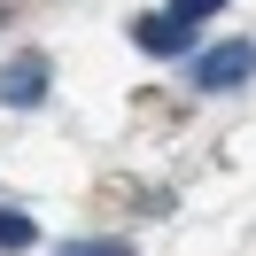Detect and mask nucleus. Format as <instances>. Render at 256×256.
Segmentation results:
<instances>
[{
  "label": "nucleus",
  "instance_id": "20e7f679",
  "mask_svg": "<svg viewBox=\"0 0 256 256\" xmlns=\"http://www.w3.org/2000/svg\"><path fill=\"white\" fill-rule=\"evenodd\" d=\"M8 248H39V225L24 218V210H0V256Z\"/></svg>",
  "mask_w": 256,
  "mask_h": 256
},
{
  "label": "nucleus",
  "instance_id": "39448f33",
  "mask_svg": "<svg viewBox=\"0 0 256 256\" xmlns=\"http://www.w3.org/2000/svg\"><path fill=\"white\" fill-rule=\"evenodd\" d=\"M218 8H225V0H171V16H178V24H210Z\"/></svg>",
  "mask_w": 256,
  "mask_h": 256
},
{
  "label": "nucleus",
  "instance_id": "f03ea898",
  "mask_svg": "<svg viewBox=\"0 0 256 256\" xmlns=\"http://www.w3.org/2000/svg\"><path fill=\"white\" fill-rule=\"evenodd\" d=\"M47 54H8V62H0V101H8V109H39V101H47Z\"/></svg>",
  "mask_w": 256,
  "mask_h": 256
},
{
  "label": "nucleus",
  "instance_id": "f257e3e1",
  "mask_svg": "<svg viewBox=\"0 0 256 256\" xmlns=\"http://www.w3.org/2000/svg\"><path fill=\"white\" fill-rule=\"evenodd\" d=\"M248 78H256V39H225V47L186 54V86H202V94H240Z\"/></svg>",
  "mask_w": 256,
  "mask_h": 256
},
{
  "label": "nucleus",
  "instance_id": "423d86ee",
  "mask_svg": "<svg viewBox=\"0 0 256 256\" xmlns=\"http://www.w3.org/2000/svg\"><path fill=\"white\" fill-rule=\"evenodd\" d=\"M54 256H132L124 240H70V248H54Z\"/></svg>",
  "mask_w": 256,
  "mask_h": 256
},
{
  "label": "nucleus",
  "instance_id": "7ed1b4c3",
  "mask_svg": "<svg viewBox=\"0 0 256 256\" xmlns=\"http://www.w3.org/2000/svg\"><path fill=\"white\" fill-rule=\"evenodd\" d=\"M132 47H140V54H156V62L194 54V24H178L171 8H163V16H140V24H132Z\"/></svg>",
  "mask_w": 256,
  "mask_h": 256
}]
</instances>
